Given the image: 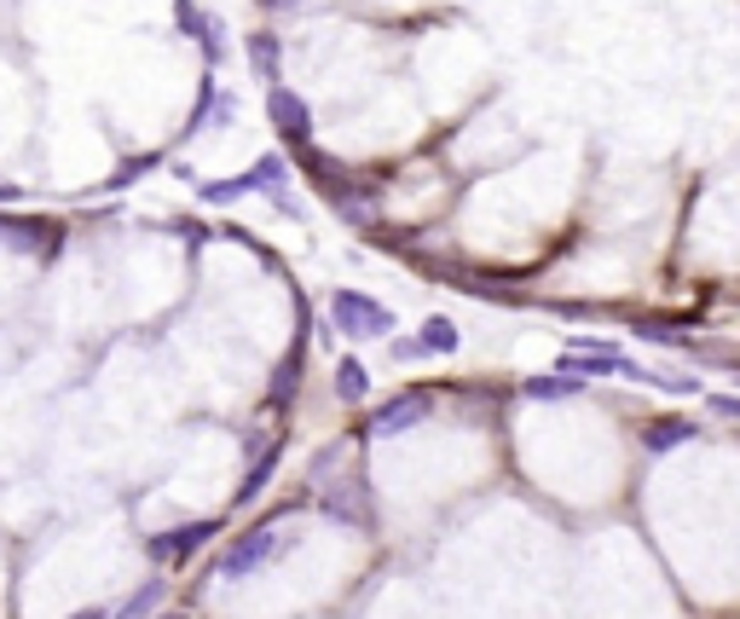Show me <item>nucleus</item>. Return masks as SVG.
I'll use <instances>...</instances> for the list:
<instances>
[{
  "label": "nucleus",
  "mask_w": 740,
  "mask_h": 619,
  "mask_svg": "<svg viewBox=\"0 0 740 619\" xmlns=\"http://www.w3.org/2000/svg\"><path fill=\"white\" fill-rule=\"evenodd\" d=\"M284 550V539H278V527L273 521H261V527H250V532H238L232 545L220 550V562H215V573L220 580H250V573H261L273 555Z\"/></svg>",
  "instance_id": "obj_1"
},
{
  "label": "nucleus",
  "mask_w": 740,
  "mask_h": 619,
  "mask_svg": "<svg viewBox=\"0 0 740 619\" xmlns=\"http://www.w3.org/2000/svg\"><path fill=\"white\" fill-rule=\"evenodd\" d=\"M220 527H226L220 515H203V521H180V527H162V532H151V539H146V555H151L157 568H180V562H192V555H197L203 545H209Z\"/></svg>",
  "instance_id": "obj_2"
},
{
  "label": "nucleus",
  "mask_w": 740,
  "mask_h": 619,
  "mask_svg": "<svg viewBox=\"0 0 740 619\" xmlns=\"http://www.w3.org/2000/svg\"><path fill=\"white\" fill-rule=\"evenodd\" d=\"M331 319L342 336H354V342H370V336H388L394 330V313H388L382 301H370L359 290H336L331 296Z\"/></svg>",
  "instance_id": "obj_3"
},
{
  "label": "nucleus",
  "mask_w": 740,
  "mask_h": 619,
  "mask_svg": "<svg viewBox=\"0 0 740 619\" xmlns=\"http://www.w3.org/2000/svg\"><path fill=\"white\" fill-rule=\"evenodd\" d=\"M428 411H435V394H423V388H405V394H394V400H382L377 411H370L365 435H370V440L405 435V428H417V423H428Z\"/></svg>",
  "instance_id": "obj_4"
},
{
  "label": "nucleus",
  "mask_w": 740,
  "mask_h": 619,
  "mask_svg": "<svg viewBox=\"0 0 740 619\" xmlns=\"http://www.w3.org/2000/svg\"><path fill=\"white\" fill-rule=\"evenodd\" d=\"M266 116H273V128L290 139V146H313V111H307V99L290 93V88H273V99H266Z\"/></svg>",
  "instance_id": "obj_5"
},
{
  "label": "nucleus",
  "mask_w": 740,
  "mask_h": 619,
  "mask_svg": "<svg viewBox=\"0 0 740 619\" xmlns=\"http://www.w3.org/2000/svg\"><path fill=\"white\" fill-rule=\"evenodd\" d=\"M174 24H180L185 35H192V41H197V47H203V58H209V65H220V58H226V41H220V24H215V18H209V12H203V7H197V0H180V7H174Z\"/></svg>",
  "instance_id": "obj_6"
},
{
  "label": "nucleus",
  "mask_w": 740,
  "mask_h": 619,
  "mask_svg": "<svg viewBox=\"0 0 740 619\" xmlns=\"http://www.w3.org/2000/svg\"><path fill=\"white\" fill-rule=\"evenodd\" d=\"M370 509H377V504H370V492H365V486L324 492V515H336V521H347V527H370V521H377Z\"/></svg>",
  "instance_id": "obj_7"
},
{
  "label": "nucleus",
  "mask_w": 740,
  "mask_h": 619,
  "mask_svg": "<svg viewBox=\"0 0 740 619\" xmlns=\"http://www.w3.org/2000/svg\"><path fill=\"white\" fill-rule=\"evenodd\" d=\"M694 435H701V423H689V417H666V423H648V428H643V446L654 451V458H666V451L689 446Z\"/></svg>",
  "instance_id": "obj_8"
},
{
  "label": "nucleus",
  "mask_w": 740,
  "mask_h": 619,
  "mask_svg": "<svg viewBox=\"0 0 740 619\" xmlns=\"http://www.w3.org/2000/svg\"><path fill=\"white\" fill-rule=\"evenodd\" d=\"M0 238L30 243V250H35L41 261H53V255H58V226H41V220H0Z\"/></svg>",
  "instance_id": "obj_9"
},
{
  "label": "nucleus",
  "mask_w": 740,
  "mask_h": 619,
  "mask_svg": "<svg viewBox=\"0 0 740 619\" xmlns=\"http://www.w3.org/2000/svg\"><path fill=\"white\" fill-rule=\"evenodd\" d=\"M278 458H284V440H255V463H250V481L238 486V504H250V498H261V486L273 481V469H278Z\"/></svg>",
  "instance_id": "obj_10"
},
{
  "label": "nucleus",
  "mask_w": 740,
  "mask_h": 619,
  "mask_svg": "<svg viewBox=\"0 0 740 619\" xmlns=\"http://www.w3.org/2000/svg\"><path fill=\"white\" fill-rule=\"evenodd\" d=\"M243 180H250V192H266V197H273V203H284V209H290V215H296V203H290V197H284V185H290V169H284V162H278V157H261V162H255V169H250V174H243Z\"/></svg>",
  "instance_id": "obj_11"
},
{
  "label": "nucleus",
  "mask_w": 740,
  "mask_h": 619,
  "mask_svg": "<svg viewBox=\"0 0 740 619\" xmlns=\"http://www.w3.org/2000/svg\"><path fill=\"white\" fill-rule=\"evenodd\" d=\"M169 603V585L162 580H146L139 591H128L122 596V608H116V619H157V608Z\"/></svg>",
  "instance_id": "obj_12"
},
{
  "label": "nucleus",
  "mask_w": 740,
  "mask_h": 619,
  "mask_svg": "<svg viewBox=\"0 0 740 619\" xmlns=\"http://www.w3.org/2000/svg\"><path fill=\"white\" fill-rule=\"evenodd\" d=\"M250 65L261 81H273L278 88V70H284V47H278V35H250Z\"/></svg>",
  "instance_id": "obj_13"
},
{
  "label": "nucleus",
  "mask_w": 740,
  "mask_h": 619,
  "mask_svg": "<svg viewBox=\"0 0 740 619\" xmlns=\"http://www.w3.org/2000/svg\"><path fill=\"white\" fill-rule=\"evenodd\" d=\"M365 394H370V370H365L359 359H342V365H336V400H342V405H359Z\"/></svg>",
  "instance_id": "obj_14"
},
{
  "label": "nucleus",
  "mask_w": 740,
  "mask_h": 619,
  "mask_svg": "<svg viewBox=\"0 0 740 619\" xmlns=\"http://www.w3.org/2000/svg\"><path fill=\"white\" fill-rule=\"evenodd\" d=\"M573 394H585V382L579 377H527V400H573Z\"/></svg>",
  "instance_id": "obj_15"
},
{
  "label": "nucleus",
  "mask_w": 740,
  "mask_h": 619,
  "mask_svg": "<svg viewBox=\"0 0 740 619\" xmlns=\"http://www.w3.org/2000/svg\"><path fill=\"white\" fill-rule=\"evenodd\" d=\"M296 382H301V347H290V359H284V370L273 377V388H266V405H290L296 400Z\"/></svg>",
  "instance_id": "obj_16"
},
{
  "label": "nucleus",
  "mask_w": 740,
  "mask_h": 619,
  "mask_svg": "<svg viewBox=\"0 0 740 619\" xmlns=\"http://www.w3.org/2000/svg\"><path fill=\"white\" fill-rule=\"evenodd\" d=\"M417 342H423V354H458V324H451V319H428Z\"/></svg>",
  "instance_id": "obj_17"
},
{
  "label": "nucleus",
  "mask_w": 740,
  "mask_h": 619,
  "mask_svg": "<svg viewBox=\"0 0 740 619\" xmlns=\"http://www.w3.org/2000/svg\"><path fill=\"white\" fill-rule=\"evenodd\" d=\"M706 411L712 417H735L740 423V394H706Z\"/></svg>",
  "instance_id": "obj_18"
},
{
  "label": "nucleus",
  "mask_w": 740,
  "mask_h": 619,
  "mask_svg": "<svg viewBox=\"0 0 740 619\" xmlns=\"http://www.w3.org/2000/svg\"><path fill=\"white\" fill-rule=\"evenodd\" d=\"M394 359H423V342H394Z\"/></svg>",
  "instance_id": "obj_19"
},
{
  "label": "nucleus",
  "mask_w": 740,
  "mask_h": 619,
  "mask_svg": "<svg viewBox=\"0 0 740 619\" xmlns=\"http://www.w3.org/2000/svg\"><path fill=\"white\" fill-rule=\"evenodd\" d=\"M255 7H266V12H296L301 0H255Z\"/></svg>",
  "instance_id": "obj_20"
},
{
  "label": "nucleus",
  "mask_w": 740,
  "mask_h": 619,
  "mask_svg": "<svg viewBox=\"0 0 740 619\" xmlns=\"http://www.w3.org/2000/svg\"><path fill=\"white\" fill-rule=\"evenodd\" d=\"M70 619H116V608H81V614H70Z\"/></svg>",
  "instance_id": "obj_21"
},
{
  "label": "nucleus",
  "mask_w": 740,
  "mask_h": 619,
  "mask_svg": "<svg viewBox=\"0 0 740 619\" xmlns=\"http://www.w3.org/2000/svg\"><path fill=\"white\" fill-rule=\"evenodd\" d=\"M0 203H18V185H0Z\"/></svg>",
  "instance_id": "obj_22"
},
{
  "label": "nucleus",
  "mask_w": 740,
  "mask_h": 619,
  "mask_svg": "<svg viewBox=\"0 0 740 619\" xmlns=\"http://www.w3.org/2000/svg\"><path fill=\"white\" fill-rule=\"evenodd\" d=\"M157 619H192V614H157Z\"/></svg>",
  "instance_id": "obj_23"
}]
</instances>
